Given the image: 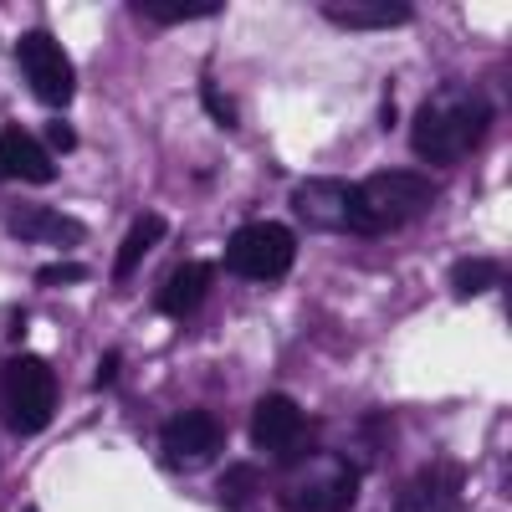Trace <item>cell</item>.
Instances as JSON below:
<instances>
[{
  "label": "cell",
  "instance_id": "14",
  "mask_svg": "<svg viewBox=\"0 0 512 512\" xmlns=\"http://www.w3.org/2000/svg\"><path fill=\"white\" fill-rule=\"evenodd\" d=\"M210 282H216V267H210V262H185V267H175V272L164 277L154 308L164 318H185V313H195L205 297H210Z\"/></svg>",
  "mask_w": 512,
  "mask_h": 512
},
{
  "label": "cell",
  "instance_id": "12",
  "mask_svg": "<svg viewBox=\"0 0 512 512\" xmlns=\"http://www.w3.org/2000/svg\"><path fill=\"white\" fill-rule=\"evenodd\" d=\"M323 21L349 31H390V26H410L415 6H405V0H328Z\"/></svg>",
  "mask_w": 512,
  "mask_h": 512
},
{
  "label": "cell",
  "instance_id": "1",
  "mask_svg": "<svg viewBox=\"0 0 512 512\" xmlns=\"http://www.w3.org/2000/svg\"><path fill=\"white\" fill-rule=\"evenodd\" d=\"M492 118H497V103L487 93H477V88H441V93H431L415 108L410 144H415V154L425 164L451 169L487 139Z\"/></svg>",
  "mask_w": 512,
  "mask_h": 512
},
{
  "label": "cell",
  "instance_id": "7",
  "mask_svg": "<svg viewBox=\"0 0 512 512\" xmlns=\"http://www.w3.org/2000/svg\"><path fill=\"white\" fill-rule=\"evenodd\" d=\"M159 446H164V461L175 466V472H200V466H210L226 451V431L210 410H180V415L164 420Z\"/></svg>",
  "mask_w": 512,
  "mask_h": 512
},
{
  "label": "cell",
  "instance_id": "4",
  "mask_svg": "<svg viewBox=\"0 0 512 512\" xmlns=\"http://www.w3.org/2000/svg\"><path fill=\"white\" fill-rule=\"evenodd\" d=\"M0 410L16 436H41L57 415V374L47 359L36 354H16L0 374Z\"/></svg>",
  "mask_w": 512,
  "mask_h": 512
},
{
  "label": "cell",
  "instance_id": "16",
  "mask_svg": "<svg viewBox=\"0 0 512 512\" xmlns=\"http://www.w3.org/2000/svg\"><path fill=\"white\" fill-rule=\"evenodd\" d=\"M134 16H149L159 26H180V21L221 16V0H134Z\"/></svg>",
  "mask_w": 512,
  "mask_h": 512
},
{
  "label": "cell",
  "instance_id": "13",
  "mask_svg": "<svg viewBox=\"0 0 512 512\" xmlns=\"http://www.w3.org/2000/svg\"><path fill=\"white\" fill-rule=\"evenodd\" d=\"M461 502V466H425L400 492L395 512H456Z\"/></svg>",
  "mask_w": 512,
  "mask_h": 512
},
{
  "label": "cell",
  "instance_id": "19",
  "mask_svg": "<svg viewBox=\"0 0 512 512\" xmlns=\"http://www.w3.org/2000/svg\"><path fill=\"white\" fill-rule=\"evenodd\" d=\"M200 98H205V108H210V118H216L221 128H236V108H231V103H226V98L216 93V82H210V77L200 82Z\"/></svg>",
  "mask_w": 512,
  "mask_h": 512
},
{
  "label": "cell",
  "instance_id": "10",
  "mask_svg": "<svg viewBox=\"0 0 512 512\" xmlns=\"http://www.w3.org/2000/svg\"><path fill=\"white\" fill-rule=\"evenodd\" d=\"M6 226L16 241H41V246H77L88 236L77 216L67 210H47V205H6Z\"/></svg>",
  "mask_w": 512,
  "mask_h": 512
},
{
  "label": "cell",
  "instance_id": "3",
  "mask_svg": "<svg viewBox=\"0 0 512 512\" xmlns=\"http://www.w3.org/2000/svg\"><path fill=\"white\" fill-rule=\"evenodd\" d=\"M282 512H354L359 502V472L354 461L333 451H308L287 461V472L277 482Z\"/></svg>",
  "mask_w": 512,
  "mask_h": 512
},
{
  "label": "cell",
  "instance_id": "6",
  "mask_svg": "<svg viewBox=\"0 0 512 512\" xmlns=\"http://www.w3.org/2000/svg\"><path fill=\"white\" fill-rule=\"evenodd\" d=\"M16 62H21V77L26 88L47 103V108H67L72 93H77V67L72 57L62 52V41L52 31H26L16 41Z\"/></svg>",
  "mask_w": 512,
  "mask_h": 512
},
{
  "label": "cell",
  "instance_id": "22",
  "mask_svg": "<svg viewBox=\"0 0 512 512\" xmlns=\"http://www.w3.org/2000/svg\"><path fill=\"white\" fill-rule=\"evenodd\" d=\"M113 379H118V354H108V359L98 364V390H108Z\"/></svg>",
  "mask_w": 512,
  "mask_h": 512
},
{
  "label": "cell",
  "instance_id": "5",
  "mask_svg": "<svg viewBox=\"0 0 512 512\" xmlns=\"http://www.w3.org/2000/svg\"><path fill=\"white\" fill-rule=\"evenodd\" d=\"M297 262V236L282 221H251L226 241V267L246 282H277Z\"/></svg>",
  "mask_w": 512,
  "mask_h": 512
},
{
  "label": "cell",
  "instance_id": "17",
  "mask_svg": "<svg viewBox=\"0 0 512 512\" xmlns=\"http://www.w3.org/2000/svg\"><path fill=\"white\" fill-rule=\"evenodd\" d=\"M507 272H502V262H487V256H466V262H456L451 267V287L461 292V297H477V292H487V287H497Z\"/></svg>",
  "mask_w": 512,
  "mask_h": 512
},
{
  "label": "cell",
  "instance_id": "21",
  "mask_svg": "<svg viewBox=\"0 0 512 512\" xmlns=\"http://www.w3.org/2000/svg\"><path fill=\"white\" fill-rule=\"evenodd\" d=\"M47 144H52L57 154H72V149H77V134H72V123H62V118H57V123L47 128Z\"/></svg>",
  "mask_w": 512,
  "mask_h": 512
},
{
  "label": "cell",
  "instance_id": "11",
  "mask_svg": "<svg viewBox=\"0 0 512 512\" xmlns=\"http://www.w3.org/2000/svg\"><path fill=\"white\" fill-rule=\"evenodd\" d=\"M297 221L313 231H349V180H308L292 195Z\"/></svg>",
  "mask_w": 512,
  "mask_h": 512
},
{
  "label": "cell",
  "instance_id": "15",
  "mask_svg": "<svg viewBox=\"0 0 512 512\" xmlns=\"http://www.w3.org/2000/svg\"><path fill=\"white\" fill-rule=\"evenodd\" d=\"M164 241V216H139L134 226H128V236L118 241V256H113V277L118 282H128L139 272V262Z\"/></svg>",
  "mask_w": 512,
  "mask_h": 512
},
{
  "label": "cell",
  "instance_id": "23",
  "mask_svg": "<svg viewBox=\"0 0 512 512\" xmlns=\"http://www.w3.org/2000/svg\"><path fill=\"white\" fill-rule=\"evenodd\" d=\"M26 512H36V507H26Z\"/></svg>",
  "mask_w": 512,
  "mask_h": 512
},
{
  "label": "cell",
  "instance_id": "9",
  "mask_svg": "<svg viewBox=\"0 0 512 512\" xmlns=\"http://www.w3.org/2000/svg\"><path fill=\"white\" fill-rule=\"evenodd\" d=\"M0 180H26V185H52L57 180V164L47 154L36 134L26 128H0Z\"/></svg>",
  "mask_w": 512,
  "mask_h": 512
},
{
  "label": "cell",
  "instance_id": "2",
  "mask_svg": "<svg viewBox=\"0 0 512 512\" xmlns=\"http://www.w3.org/2000/svg\"><path fill=\"white\" fill-rule=\"evenodd\" d=\"M436 200V185L415 169H379V175L349 185V231L359 236H390L420 221Z\"/></svg>",
  "mask_w": 512,
  "mask_h": 512
},
{
  "label": "cell",
  "instance_id": "20",
  "mask_svg": "<svg viewBox=\"0 0 512 512\" xmlns=\"http://www.w3.org/2000/svg\"><path fill=\"white\" fill-rule=\"evenodd\" d=\"M41 287H67V282H88V267H72V262H57V267H41L36 272Z\"/></svg>",
  "mask_w": 512,
  "mask_h": 512
},
{
  "label": "cell",
  "instance_id": "18",
  "mask_svg": "<svg viewBox=\"0 0 512 512\" xmlns=\"http://www.w3.org/2000/svg\"><path fill=\"white\" fill-rule=\"evenodd\" d=\"M256 492V472H251V466H231V472H226V482H221V502L226 507H236L241 497H251Z\"/></svg>",
  "mask_w": 512,
  "mask_h": 512
},
{
  "label": "cell",
  "instance_id": "8",
  "mask_svg": "<svg viewBox=\"0 0 512 512\" xmlns=\"http://www.w3.org/2000/svg\"><path fill=\"white\" fill-rule=\"evenodd\" d=\"M251 441H256V451H267V456L297 461V456H308L313 420L303 415V405L287 400V395H262L256 410H251Z\"/></svg>",
  "mask_w": 512,
  "mask_h": 512
}]
</instances>
